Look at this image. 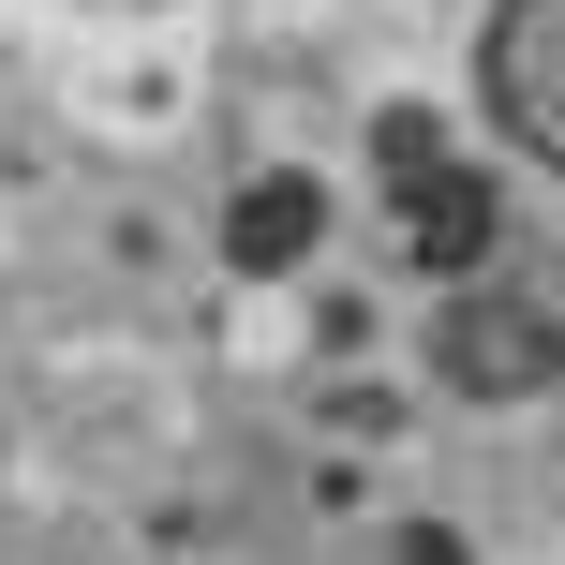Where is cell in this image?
Returning a JSON list of instances; mask_svg holds the SVG:
<instances>
[{
	"mask_svg": "<svg viewBox=\"0 0 565 565\" xmlns=\"http://www.w3.org/2000/svg\"><path fill=\"white\" fill-rule=\"evenodd\" d=\"M431 358H447V387H477V402H521V387H551V372H565V328H551L536 298H461Z\"/></svg>",
	"mask_w": 565,
	"mask_h": 565,
	"instance_id": "cell-3",
	"label": "cell"
},
{
	"mask_svg": "<svg viewBox=\"0 0 565 565\" xmlns=\"http://www.w3.org/2000/svg\"><path fill=\"white\" fill-rule=\"evenodd\" d=\"M477 119L536 179H565V0H491L477 15Z\"/></svg>",
	"mask_w": 565,
	"mask_h": 565,
	"instance_id": "cell-2",
	"label": "cell"
},
{
	"mask_svg": "<svg viewBox=\"0 0 565 565\" xmlns=\"http://www.w3.org/2000/svg\"><path fill=\"white\" fill-rule=\"evenodd\" d=\"M312 224H328V194H312V179H254V194H238V224H224V254H238V268H298Z\"/></svg>",
	"mask_w": 565,
	"mask_h": 565,
	"instance_id": "cell-4",
	"label": "cell"
},
{
	"mask_svg": "<svg viewBox=\"0 0 565 565\" xmlns=\"http://www.w3.org/2000/svg\"><path fill=\"white\" fill-rule=\"evenodd\" d=\"M372 164H387V209H402V254H417L431 282L491 268V238H507V209H491V179L447 149V119L431 105H387L372 119Z\"/></svg>",
	"mask_w": 565,
	"mask_h": 565,
	"instance_id": "cell-1",
	"label": "cell"
}]
</instances>
